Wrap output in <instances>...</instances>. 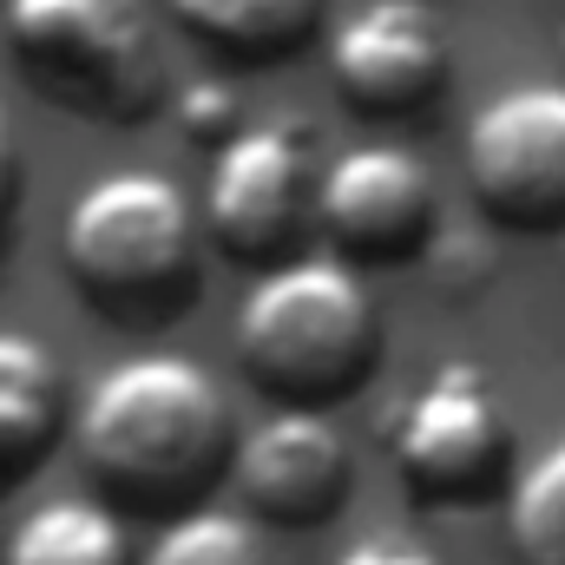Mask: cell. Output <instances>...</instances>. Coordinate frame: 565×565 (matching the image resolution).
<instances>
[{
    "label": "cell",
    "mask_w": 565,
    "mask_h": 565,
    "mask_svg": "<svg viewBox=\"0 0 565 565\" xmlns=\"http://www.w3.org/2000/svg\"><path fill=\"white\" fill-rule=\"evenodd\" d=\"M79 460L132 513L191 507L237 460L224 388L191 355H126L79 402Z\"/></svg>",
    "instance_id": "1"
},
{
    "label": "cell",
    "mask_w": 565,
    "mask_h": 565,
    "mask_svg": "<svg viewBox=\"0 0 565 565\" xmlns=\"http://www.w3.org/2000/svg\"><path fill=\"white\" fill-rule=\"evenodd\" d=\"M382 349L375 296L342 257H289L270 264L264 282L244 296L237 355L257 388L277 402H342L369 382Z\"/></svg>",
    "instance_id": "2"
},
{
    "label": "cell",
    "mask_w": 565,
    "mask_h": 565,
    "mask_svg": "<svg viewBox=\"0 0 565 565\" xmlns=\"http://www.w3.org/2000/svg\"><path fill=\"white\" fill-rule=\"evenodd\" d=\"M60 257L79 296L119 322H158L191 302L198 231L191 204L158 171H106L66 204Z\"/></svg>",
    "instance_id": "3"
},
{
    "label": "cell",
    "mask_w": 565,
    "mask_h": 565,
    "mask_svg": "<svg viewBox=\"0 0 565 565\" xmlns=\"http://www.w3.org/2000/svg\"><path fill=\"white\" fill-rule=\"evenodd\" d=\"M0 33L26 86L79 119L139 126L164 99V53L145 0H0Z\"/></svg>",
    "instance_id": "4"
},
{
    "label": "cell",
    "mask_w": 565,
    "mask_h": 565,
    "mask_svg": "<svg viewBox=\"0 0 565 565\" xmlns=\"http://www.w3.org/2000/svg\"><path fill=\"white\" fill-rule=\"evenodd\" d=\"M395 467L434 507H480L507 487L513 427L473 362H440L395 422Z\"/></svg>",
    "instance_id": "5"
},
{
    "label": "cell",
    "mask_w": 565,
    "mask_h": 565,
    "mask_svg": "<svg viewBox=\"0 0 565 565\" xmlns=\"http://www.w3.org/2000/svg\"><path fill=\"white\" fill-rule=\"evenodd\" d=\"M204 224L237 264H289L302 231L316 224V178L309 139L296 119L237 126L211 151L204 178Z\"/></svg>",
    "instance_id": "6"
},
{
    "label": "cell",
    "mask_w": 565,
    "mask_h": 565,
    "mask_svg": "<svg viewBox=\"0 0 565 565\" xmlns=\"http://www.w3.org/2000/svg\"><path fill=\"white\" fill-rule=\"evenodd\" d=\"M467 184L507 231H565V86H513L467 126Z\"/></svg>",
    "instance_id": "7"
},
{
    "label": "cell",
    "mask_w": 565,
    "mask_h": 565,
    "mask_svg": "<svg viewBox=\"0 0 565 565\" xmlns=\"http://www.w3.org/2000/svg\"><path fill=\"white\" fill-rule=\"evenodd\" d=\"M316 224L335 237L342 257L362 264L408 257L434 231V178L408 145H349L316 178Z\"/></svg>",
    "instance_id": "8"
},
{
    "label": "cell",
    "mask_w": 565,
    "mask_h": 565,
    "mask_svg": "<svg viewBox=\"0 0 565 565\" xmlns=\"http://www.w3.org/2000/svg\"><path fill=\"white\" fill-rule=\"evenodd\" d=\"M237 487L250 500V513L277 520V526H322L342 513L355 460L335 422L309 402H282L270 422H257L237 440Z\"/></svg>",
    "instance_id": "9"
},
{
    "label": "cell",
    "mask_w": 565,
    "mask_h": 565,
    "mask_svg": "<svg viewBox=\"0 0 565 565\" xmlns=\"http://www.w3.org/2000/svg\"><path fill=\"white\" fill-rule=\"evenodd\" d=\"M329 66L349 106L395 119L422 113L447 86V40L427 0H362L329 40Z\"/></svg>",
    "instance_id": "10"
},
{
    "label": "cell",
    "mask_w": 565,
    "mask_h": 565,
    "mask_svg": "<svg viewBox=\"0 0 565 565\" xmlns=\"http://www.w3.org/2000/svg\"><path fill=\"white\" fill-rule=\"evenodd\" d=\"M60 362L26 329H0V493L26 480L60 434Z\"/></svg>",
    "instance_id": "11"
},
{
    "label": "cell",
    "mask_w": 565,
    "mask_h": 565,
    "mask_svg": "<svg viewBox=\"0 0 565 565\" xmlns=\"http://www.w3.org/2000/svg\"><path fill=\"white\" fill-rule=\"evenodd\" d=\"M171 7L204 46L231 60H277L316 33L329 0H171Z\"/></svg>",
    "instance_id": "12"
},
{
    "label": "cell",
    "mask_w": 565,
    "mask_h": 565,
    "mask_svg": "<svg viewBox=\"0 0 565 565\" xmlns=\"http://www.w3.org/2000/svg\"><path fill=\"white\" fill-rule=\"evenodd\" d=\"M0 565H132V553H126V526L113 507L53 500V507H33L7 533Z\"/></svg>",
    "instance_id": "13"
},
{
    "label": "cell",
    "mask_w": 565,
    "mask_h": 565,
    "mask_svg": "<svg viewBox=\"0 0 565 565\" xmlns=\"http://www.w3.org/2000/svg\"><path fill=\"white\" fill-rule=\"evenodd\" d=\"M507 533L520 565H565V434L507 487Z\"/></svg>",
    "instance_id": "14"
},
{
    "label": "cell",
    "mask_w": 565,
    "mask_h": 565,
    "mask_svg": "<svg viewBox=\"0 0 565 565\" xmlns=\"http://www.w3.org/2000/svg\"><path fill=\"white\" fill-rule=\"evenodd\" d=\"M145 565H270V546H264L257 520L217 513V507H191L151 540Z\"/></svg>",
    "instance_id": "15"
},
{
    "label": "cell",
    "mask_w": 565,
    "mask_h": 565,
    "mask_svg": "<svg viewBox=\"0 0 565 565\" xmlns=\"http://www.w3.org/2000/svg\"><path fill=\"white\" fill-rule=\"evenodd\" d=\"M178 119H184L191 139H204L211 151H217V145L237 132V86H224V79L184 86V93H178Z\"/></svg>",
    "instance_id": "16"
},
{
    "label": "cell",
    "mask_w": 565,
    "mask_h": 565,
    "mask_svg": "<svg viewBox=\"0 0 565 565\" xmlns=\"http://www.w3.org/2000/svg\"><path fill=\"white\" fill-rule=\"evenodd\" d=\"M329 565H440V559L427 553L422 540H408V533H369L349 553H335Z\"/></svg>",
    "instance_id": "17"
},
{
    "label": "cell",
    "mask_w": 565,
    "mask_h": 565,
    "mask_svg": "<svg viewBox=\"0 0 565 565\" xmlns=\"http://www.w3.org/2000/svg\"><path fill=\"white\" fill-rule=\"evenodd\" d=\"M13 204H20V151H13L7 113H0V237H7V224H13Z\"/></svg>",
    "instance_id": "18"
}]
</instances>
